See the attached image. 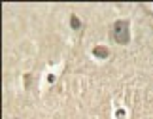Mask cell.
<instances>
[{
    "label": "cell",
    "instance_id": "obj_2",
    "mask_svg": "<svg viewBox=\"0 0 153 119\" xmlns=\"http://www.w3.org/2000/svg\"><path fill=\"white\" fill-rule=\"evenodd\" d=\"M93 55L97 59H108L110 51H108V47H104V45H97V47H93Z\"/></svg>",
    "mask_w": 153,
    "mask_h": 119
},
{
    "label": "cell",
    "instance_id": "obj_1",
    "mask_svg": "<svg viewBox=\"0 0 153 119\" xmlns=\"http://www.w3.org/2000/svg\"><path fill=\"white\" fill-rule=\"evenodd\" d=\"M111 38H114L115 44L127 45L131 42V23L127 19H117L111 25Z\"/></svg>",
    "mask_w": 153,
    "mask_h": 119
},
{
    "label": "cell",
    "instance_id": "obj_3",
    "mask_svg": "<svg viewBox=\"0 0 153 119\" xmlns=\"http://www.w3.org/2000/svg\"><path fill=\"white\" fill-rule=\"evenodd\" d=\"M70 25H72V28H74V30H78V28L81 27V21H79L76 15H72V17H70Z\"/></svg>",
    "mask_w": 153,
    "mask_h": 119
}]
</instances>
